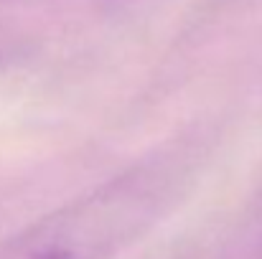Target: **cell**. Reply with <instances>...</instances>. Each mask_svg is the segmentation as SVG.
Wrapping results in <instances>:
<instances>
[{
    "mask_svg": "<svg viewBox=\"0 0 262 259\" xmlns=\"http://www.w3.org/2000/svg\"><path fill=\"white\" fill-rule=\"evenodd\" d=\"M199 143L176 140L0 242V259H112L193 185Z\"/></svg>",
    "mask_w": 262,
    "mask_h": 259,
    "instance_id": "obj_1",
    "label": "cell"
},
{
    "mask_svg": "<svg viewBox=\"0 0 262 259\" xmlns=\"http://www.w3.org/2000/svg\"><path fill=\"white\" fill-rule=\"evenodd\" d=\"M112 3H120V0H112Z\"/></svg>",
    "mask_w": 262,
    "mask_h": 259,
    "instance_id": "obj_2",
    "label": "cell"
}]
</instances>
